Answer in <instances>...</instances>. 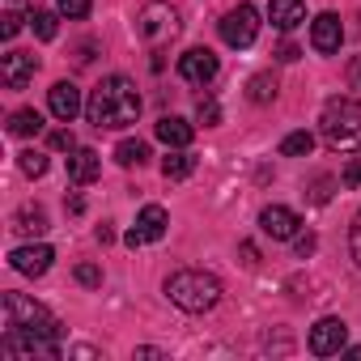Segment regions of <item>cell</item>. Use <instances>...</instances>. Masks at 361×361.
Segmentation results:
<instances>
[{"mask_svg":"<svg viewBox=\"0 0 361 361\" xmlns=\"http://www.w3.org/2000/svg\"><path fill=\"white\" fill-rule=\"evenodd\" d=\"M85 115H90V123L102 132H115V128H128V123H136V115H140V94H136V85L128 81V77H106L94 94H90V102H85Z\"/></svg>","mask_w":361,"mask_h":361,"instance_id":"1","label":"cell"},{"mask_svg":"<svg viewBox=\"0 0 361 361\" xmlns=\"http://www.w3.org/2000/svg\"><path fill=\"white\" fill-rule=\"evenodd\" d=\"M166 293L178 310H188V314H204L221 302V281L213 272H200V268H183V272H174L166 281Z\"/></svg>","mask_w":361,"mask_h":361,"instance_id":"2","label":"cell"},{"mask_svg":"<svg viewBox=\"0 0 361 361\" xmlns=\"http://www.w3.org/2000/svg\"><path fill=\"white\" fill-rule=\"evenodd\" d=\"M319 132L340 153L361 149V102L357 98H331L319 115Z\"/></svg>","mask_w":361,"mask_h":361,"instance_id":"3","label":"cell"},{"mask_svg":"<svg viewBox=\"0 0 361 361\" xmlns=\"http://www.w3.org/2000/svg\"><path fill=\"white\" fill-rule=\"evenodd\" d=\"M5 327L35 331V336L51 340V344H60V336H64V323H60V319H56L47 306L30 302L26 293H5Z\"/></svg>","mask_w":361,"mask_h":361,"instance_id":"4","label":"cell"},{"mask_svg":"<svg viewBox=\"0 0 361 361\" xmlns=\"http://www.w3.org/2000/svg\"><path fill=\"white\" fill-rule=\"evenodd\" d=\"M136 35L149 43V47H166L174 35H178V13L170 5H161V0H153V5L140 9L136 18Z\"/></svg>","mask_w":361,"mask_h":361,"instance_id":"5","label":"cell"},{"mask_svg":"<svg viewBox=\"0 0 361 361\" xmlns=\"http://www.w3.org/2000/svg\"><path fill=\"white\" fill-rule=\"evenodd\" d=\"M255 35H259V13H255V5H238V9H230V13L221 18V39H226L230 47H251Z\"/></svg>","mask_w":361,"mask_h":361,"instance_id":"6","label":"cell"},{"mask_svg":"<svg viewBox=\"0 0 361 361\" xmlns=\"http://www.w3.org/2000/svg\"><path fill=\"white\" fill-rule=\"evenodd\" d=\"M344 344H348V323L344 319H319L306 336V348L314 357H336V353H344Z\"/></svg>","mask_w":361,"mask_h":361,"instance_id":"7","label":"cell"},{"mask_svg":"<svg viewBox=\"0 0 361 361\" xmlns=\"http://www.w3.org/2000/svg\"><path fill=\"white\" fill-rule=\"evenodd\" d=\"M217 56L209 51V47H188L183 56H178V77L183 81H192V85H209L213 77H217Z\"/></svg>","mask_w":361,"mask_h":361,"instance_id":"8","label":"cell"},{"mask_svg":"<svg viewBox=\"0 0 361 361\" xmlns=\"http://www.w3.org/2000/svg\"><path fill=\"white\" fill-rule=\"evenodd\" d=\"M39 73V60L30 51H9L5 60H0V81H5V90H26Z\"/></svg>","mask_w":361,"mask_h":361,"instance_id":"9","label":"cell"},{"mask_svg":"<svg viewBox=\"0 0 361 361\" xmlns=\"http://www.w3.org/2000/svg\"><path fill=\"white\" fill-rule=\"evenodd\" d=\"M47 106H51V115H56L60 123H73V119L85 111V102H81V90H77L73 81H56V85L47 90Z\"/></svg>","mask_w":361,"mask_h":361,"instance_id":"10","label":"cell"},{"mask_svg":"<svg viewBox=\"0 0 361 361\" xmlns=\"http://www.w3.org/2000/svg\"><path fill=\"white\" fill-rule=\"evenodd\" d=\"M340 43H344L340 18H336V13H319V18L310 22V47H314L319 56H331V51H340Z\"/></svg>","mask_w":361,"mask_h":361,"instance_id":"11","label":"cell"},{"mask_svg":"<svg viewBox=\"0 0 361 361\" xmlns=\"http://www.w3.org/2000/svg\"><path fill=\"white\" fill-rule=\"evenodd\" d=\"M51 259H56V251H51L47 243H30V247H18V251L9 255L13 272H22V276H43V272L51 268Z\"/></svg>","mask_w":361,"mask_h":361,"instance_id":"12","label":"cell"},{"mask_svg":"<svg viewBox=\"0 0 361 361\" xmlns=\"http://www.w3.org/2000/svg\"><path fill=\"white\" fill-rule=\"evenodd\" d=\"M298 213L293 209H285V204H272V209H264L259 213V230L268 234V238H298Z\"/></svg>","mask_w":361,"mask_h":361,"instance_id":"13","label":"cell"},{"mask_svg":"<svg viewBox=\"0 0 361 361\" xmlns=\"http://www.w3.org/2000/svg\"><path fill=\"white\" fill-rule=\"evenodd\" d=\"M98 174H102V157H98L94 149H81V145H77L73 157H68V178H73L77 188H90Z\"/></svg>","mask_w":361,"mask_h":361,"instance_id":"14","label":"cell"},{"mask_svg":"<svg viewBox=\"0 0 361 361\" xmlns=\"http://www.w3.org/2000/svg\"><path fill=\"white\" fill-rule=\"evenodd\" d=\"M153 132H157V140H161V145H170V149H188V145H192V136H196V128H192L188 119H178V115H161Z\"/></svg>","mask_w":361,"mask_h":361,"instance_id":"15","label":"cell"},{"mask_svg":"<svg viewBox=\"0 0 361 361\" xmlns=\"http://www.w3.org/2000/svg\"><path fill=\"white\" fill-rule=\"evenodd\" d=\"M268 22L276 30H293L306 22V5L302 0H268Z\"/></svg>","mask_w":361,"mask_h":361,"instance_id":"16","label":"cell"},{"mask_svg":"<svg viewBox=\"0 0 361 361\" xmlns=\"http://www.w3.org/2000/svg\"><path fill=\"white\" fill-rule=\"evenodd\" d=\"M166 226H170V217H166L161 204H145L140 217H136V234H140L145 243H157V238L166 234Z\"/></svg>","mask_w":361,"mask_h":361,"instance_id":"17","label":"cell"},{"mask_svg":"<svg viewBox=\"0 0 361 361\" xmlns=\"http://www.w3.org/2000/svg\"><path fill=\"white\" fill-rule=\"evenodd\" d=\"M13 230H18L22 238H39V234H47V213H43L39 204H22V209L13 213Z\"/></svg>","mask_w":361,"mask_h":361,"instance_id":"18","label":"cell"},{"mask_svg":"<svg viewBox=\"0 0 361 361\" xmlns=\"http://www.w3.org/2000/svg\"><path fill=\"white\" fill-rule=\"evenodd\" d=\"M192 170H196V157H192L188 149H174V153L161 157V174H166V178H188Z\"/></svg>","mask_w":361,"mask_h":361,"instance_id":"19","label":"cell"},{"mask_svg":"<svg viewBox=\"0 0 361 361\" xmlns=\"http://www.w3.org/2000/svg\"><path fill=\"white\" fill-rule=\"evenodd\" d=\"M9 132H13V136H39V132H43V115L30 111V106H22V111L9 115Z\"/></svg>","mask_w":361,"mask_h":361,"instance_id":"20","label":"cell"},{"mask_svg":"<svg viewBox=\"0 0 361 361\" xmlns=\"http://www.w3.org/2000/svg\"><path fill=\"white\" fill-rule=\"evenodd\" d=\"M247 98H251V102H259V106H264V102H272V98H276V77H272V73L251 77V81H247Z\"/></svg>","mask_w":361,"mask_h":361,"instance_id":"21","label":"cell"},{"mask_svg":"<svg viewBox=\"0 0 361 361\" xmlns=\"http://www.w3.org/2000/svg\"><path fill=\"white\" fill-rule=\"evenodd\" d=\"M115 161H119V166H145V161H149V145H145V140H119Z\"/></svg>","mask_w":361,"mask_h":361,"instance_id":"22","label":"cell"},{"mask_svg":"<svg viewBox=\"0 0 361 361\" xmlns=\"http://www.w3.org/2000/svg\"><path fill=\"white\" fill-rule=\"evenodd\" d=\"M30 30H35L43 43H51V39H56V30H60V18H56L51 9H35V13H30Z\"/></svg>","mask_w":361,"mask_h":361,"instance_id":"23","label":"cell"},{"mask_svg":"<svg viewBox=\"0 0 361 361\" xmlns=\"http://www.w3.org/2000/svg\"><path fill=\"white\" fill-rule=\"evenodd\" d=\"M310 149H314V136H310V132H289V136L281 140V153H285V157H306Z\"/></svg>","mask_w":361,"mask_h":361,"instance_id":"24","label":"cell"},{"mask_svg":"<svg viewBox=\"0 0 361 361\" xmlns=\"http://www.w3.org/2000/svg\"><path fill=\"white\" fill-rule=\"evenodd\" d=\"M18 166H22V174H30V178H43V174H47V153H39V149H26V153H18Z\"/></svg>","mask_w":361,"mask_h":361,"instance_id":"25","label":"cell"},{"mask_svg":"<svg viewBox=\"0 0 361 361\" xmlns=\"http://www.w3.org/2000/svg\"><path fill=\"white\" fill-rule=\"evenodd\" d=\"M56 9H60L64 18L81 22V18H90V0H56Z\"/></svg>","mask_w":361,"mask_h":361,"instance_id":"26","label":"cell"},{"mask_svg":"<svg viewBox=\"0 0 361 361\" xmlns=\"http://www.w3.org/2000/svg\"><path fill=\"white\" fill-rule=\"evenodd\" d=\"M73 276H77L85 289H98V285H102V268H98V264H77V272H73Z\"/></svg>","mask_w":361,"mask_h":361,"instance_id":"27","label":"cell"},{"mask_svg":"<svg viewBox=\"0 0 361 361\" xmlns=\"http://www.w3.org/2000/svg\"><path fill=\"white\" fill-rule=\"evenodd\" d=\"M47 145H51V149H68V153H73V149H77V136H73L68 128H56V132L47 136Z\"/></svg>","mask_w":361,"mask_h":361,"instance_id":"28","label":"cell"},{"mask_svg":"<svg viewBox=\"0 0 361 361\" xmlns=\"http://www.w3.org/2000/svg\"><path fill=\"white\" fill-rule=\"evenodd\" d=\"M340 183H344V188H361V157H353V161L340 170Z\"/></svg>","mask_w":361,"mask_h":361,"instance_id":"29","label":"cell"},{"mask_svg":"<svg viewBox=\"0 0 361 361\" xmlns=\"http://www.w3.org/2000/svg\"><path fill=\"white\" fill-rule=\"evenodd\" d=\"M22 22H26V18H22V13H13V9H9V13H5V18H0V35H5V39H18V30H22Z\"/></svg>","mask_w":361,"mask_h":361,"instance_id":"30","label":"cell"},{"mask_svg":"<svg viewBox=\"0 0 361 361\" xmlns=\"http://www.w3.org/2000/svg\"><path fill=\"white\" fill-rule=\"evenodd\" d=\"M348 251H353V259H357V268H361V213H357V221H353V230H348Z\"/></svg>","mask_w":361,"mask_h":361,"instance_id":"31","label":"cell"},{"mask_svg":"<svg viewBox=\"0 0 361 361\" xmlns=\"http://www.w3.org/2000/svg\"><path fill=\"white\" fill-rule=\"evenodd\" d=\"M200 119H204V123H221V106H217L213 98H204V102H200Z\"/></svg>","mask_w":361,"mask_h":361,"instance_id":"32","label":"cell"},{"mask_svg":"<svg viewBox=\"0 0 361 361\" xmlns=\"http://www.w3.org/2000/svg\"><path fill=\"white\" fill-rule=\"evenodd\" d=\"M298 56H302V51H298V43H281V47H276V60H281V64H293Z\"/></svg>","mask_w":361,"mask_h":361,"instance_id":"33","label":"cell"},{"mask_svg":"<svg viewBox=\"0 0 361 361\" xmlns=\"http://www.w3.org/2000/svg\"><path fill=\"white\" fill-rule=\"evenodd\" d=\"M293 247H298V255L306 259V255L314 251V234H298V243H293Z\"/></svg>","mask_w":361,"mask_h":361,"instance_id":"34","label":"cell"},{"mask_svg":"<svg viewBox=\"0 0 361 361\" xmlns=\"http://www.w3.org/2000/svg\"><path fill=\"white\" fill-rule=\"evenodd\" d=\"M348 85H353V90H361V56L348 64Z\"/></svg>","mask_w":361,"mask_h":361,"instance_id":"35","label":"cell"},{"mask_svg":"<svg viewBox=\"0 0 361 361\" xmlns=\"http://www.w3.org/2000/svg\"><path fill=\"white\" fill-rule=\"evenodd\" d=\"M327 188H331V178H319V183H314V192H310V196H314V200H319V204H323V200H327V196H331V192H327Z\"/></svg>","mask_w":361,"mask_h":361,"instance_id":"36","label":"cell"},{"mask_svg":"<svg viewBox=\"0 0 361 361\" xmlns=\"http://www.w3.org/2000/svg\"><path fill=\"white\" fill-rule=\"evenodd\" d=\"M64 204H68V213H81V209H85V200H81V196H68Z\"/></svg>","mask_w":361,"mask_h":361,"instance_id":"37","label":"cell"},{"mask_svg":"<svg viewBox=\"0 0 361 361\" xmlns=\"http://www.w3.org/2000/svg\"><path fill=\"white\" fill-rule=\"evenodd\" d=\"M243 255H247V264H259V251H255L251 243H243Z\"/></svg>","mask_w":361,"mask_h":361,"instance_id":"38","label":"cell"}]
</instances>
